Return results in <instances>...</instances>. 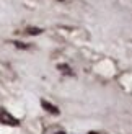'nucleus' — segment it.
<instances>
[{
  "label": "nucleus",
  "instance_id": "obj_6",
  "mask_svg": "<svg viewBox=\"0 0 132 134\" xmlns=\"http://www.w3.org/2000/svg\"><path fill=\"white\" fill-rule=\"evenodd\" d=\"M56 134H65V132H64V131H59V132H56Z\"/></svg>",
  "mask_w": 132,
  "mask_h": 134
},
{
  "label": "nucleus",
  "instance_id": "obj_3",
  "mask_svg": "<svg viewBox=\"0 0 132 134\" xmlns=\"http://www.w3.org/2000/svg\"><path fill=\"white\" fill-rule=\"evenodd\" d=\"M26 33H28V35H41L43 30L41 28H28V30H26Z\"/></svg>",
  "mask_w": 132,
  "mask_h": 134
},
{
  "label": "nucleus",
  "instance_id": "obj_1",
  "mask_svg": "<svg viewBox=\"0 0 132 134\" xmlns=\"http://www.w3.org/2000/svg\"><path fill=\"white\" fill-rule=\"evenodd\" d=\"M0 123L2 124H7V126H18L20 121L16 118H13L10 113H7L5 110H0Z\"/></svg>",
  "mask_w": 132,
  "mask_h": 134
},
{
  "label": "nucleus",
  "instance_id": "obj_4",
  "mask_svg": "<svg viewBox=\"0 0 132 134\" xmlns=\"http://www.w3.org/2000/svg\"><path fill=\"white\" fill-rule=\"evenodd\" d=\"M59 70H62V72H65V74H69V75H72V72H70V69H69V65H59Z\"/></svg>",
  "mask_w": 132,
  "mask_h": 134
},
{
  "label": "nucleus",
  "instance_id": "obj_5",
  "mask_svg": "<svg viewBox=\"0 0 132 134\" xmlns=\"http://www.w3.org/2000/svg\"><path fill=\"white\" fill-rule=\"evenodd\" d=\"M15 44H16V46H18V48H26V46H25V44H23V43H15Z\"/></svg>",
  "mask_w": 132,
  "mask_h": 134
},
{
  "label": "nucleus",
  "instance_id": "obj_2",
  "mask_svg": "<svg viewBox=\"0 0 132 134\" xmlns=\"http://www.w3.org/2000/svg\"><path fill=\"white\" fill-rule=\"evenodd\" d=\"M41 106H43V108H44L46 111L52 113V115H59V113H61V111H59V108H57V106H54V105L47 103V102H46V100H41Z\"/></svg>",
  "mask_w": 132,
  "mask_h": 134
}]
</instances>
